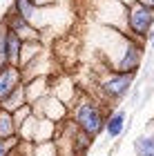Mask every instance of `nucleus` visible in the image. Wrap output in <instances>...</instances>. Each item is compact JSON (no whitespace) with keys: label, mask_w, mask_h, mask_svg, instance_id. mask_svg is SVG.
<instances>
[{"label":"nucleus","mask_w":154,"mask_h":156,"mask_svg":"<svg viewBox=\"0 0 154 156\" xmlns=\"http://www.w3.org/2000/svg\"><path fill=\"white\" fill-rule=\"evenodd\" d=\"M18 136V125L13 118V112L0 107V138H13Z\"/></svg>","instance_id":"12"},{"label":"nucleus","mask_w":154,"mask_h":156,"mask_svg":"<svg viewBox=\"0 0 154 156\" xmlns=\"http://www.w3.org/2000/svg\"><path fill=\"white\" fill-rule=\"evenodd\" d=\"M141 58H143L141 45L134 42V40H127V42H125L123 56H121L118 62H116V72H132V74H136L138 65H141Z\"/></svg>","instance_id":"7"},{"label":"nucleus","mask_w":154,"mask_h":156,"mask_svg":"<svg viewBox=\"0 0 154 156\" xmlns=\"http://www.w3.org/2000/svg\"><path fill=\"white\" fill-rule=\"evenodd\" d=\"M25 83V74L18 65H5L0 69V103L5 101L7 96H11V91H16L20 85Z\"/></svg>","instance_id":"6"},{"label":"nucleus","mask_w":154,"mask_h":156,"mask_svg":"<svg viewBox=\"0 0 154 156\" xmlns=\"http://www.w3.org/2000/svg\"><path fill=\"white\" fill-rule=\"evenodd\" d=\"M47 87H49V80L47 76H34L25 80V94H27V103H36L47 94Z\"/></svg>","instance_id":"8"},{"label":"nucleus","mask_w":154,"mask_h":156,"mask_svg":"<svg viewBox=\"0 0 154 156\" xmlns=\"http://www.w3.org/2000/svg\"><path fill=\"white\" fill-rule=\"evenodd\" d=\"M125 120H127V114H125L123 109L112 112V114L105 118V134H107L109 138H118L125 129Z\"/></svg>","instance_id":"11"},{"label":"nucleus","mask_w":154,"mask_h":156,"mask_svg":"<svg viewBox=\"0 0 154 156\" xmlns=\"http://www.w3.org/2000/svg\"><path fill=\"white\" fill-rule=\"evenodd\" d=\"M34 156H58L54 140H45V143H38V145H36V150H34Z\"/></svg>","instance_id":"16"},{"label":"nucleus","mask_w":154,"mask_h":156,"mask_svg":"<svg viewBox=\"0 0 154 156\" xmlns=\"http://www.w3.org/2000/svg\"><path fill=\"white\" fill-rule=\"evenodd\" d=\"M23 105H27V94H25V83L20 85L16 91H11V96H7L2 103H0V107L2 109H9V112H16L20 109Z\"/></svg>","instance_id":"13"},{"label":"nucleus","mask_w":154,"mask_h":156,"mask_svg":"<svg viewBox=\"0 0 154 156\" xmlns=\"http://www.w3.org/2000/svg\"><path fill=\"white\" fill-rule=\"evenodd\" d=\"M69 118L74 120L76 125L81 127L83 132H87L89 136H98L101 132H105V112L103 107L96 101H92V98L83 96L76 101V105L72 107V112H69Z\"/></svg>","instance_id":"1"},{"label":"nucleus","mask_w":154,"mask_h":156,"mask_svg":"<svg viewBox=\"0 0 154 156\" xmlns=\"http://www.w3.org/2000/svg\"><path fill=\"white\" fill-rule=\"evenodd\" d=\"M34 2H36L38 7H43V9H47V7H54L58 0H34Z\"/></svg>","instance_id":"18"},{"label":"nucleus","mask_w":154,"mask_h":156,"mask_svg":"<svg viewBox=\"0 0 154 156\" xmlns=\"http://www.w3.org/2000/svg\"><path fill=\"white\" fill-rule=\"evenodd\" d=\"M5 65H9V58H7V45H5V27L0 25V69Z\"/></svg>","instance_id":"17"},{"label":"nucleus","mask_w":154,"mask_h":156,"mask_svg":"<svg viewBox=\"0 0 154 156\" xmlns=\"http://www.w3.org/2000/svg\"><path fill=\"white\" fill-rule=\"evenodd\" d=\"M152 47H154V38H152Z\"/></svg>","instance_id":"20"},{"label":"nucleus","mask_w":154,"mask_h":156,"mask_svg":"<svg viewBox=\"0 0 154 156\" xmlns=\"http://www.w3.org/2000/svg\"><path fill=\"white\" fill-rule=\"evenodd\" d=\"M136 2H141V5H145V7H152V9H154V0H136Z\"/></svg>","instance_id":"19"},{"label":"nucleus","mask_w":154,"mask_h":156,"mask_svg":"<svg viewBox=\"0 0 154 156\" xmlns=\"http://www.w3.org/2000/svg\"><path fill=\"white\" fill-rule=\"evenodd\" d=\"M134 76L136 74H132V72H114L109 78H105L101 83V91L109 101H118V98H123L130 91L132 83H134Z\"/></svg>","instance_id":"5"},{"label":"nucleus","mask_w":154,"mask_h":156,"mask_svg":"<svg viewBox=\"0 0 154 156\" xmlns=\"http://www.w3.org/2000/svg\"><path fill=\"white\" fill-rule=\"evenodd\" d=\"M0 23H2L7 29L16 31L25 42H27V40H43V29H40V27H36L34 23H29L27 18H23L20 13H16L11 7L5 11V16H2V20H0Z\"/></svg>","instance_id":"3"},{"label":"nucleus","mask_w":154,"mask_h":156,"mask_svg":"<svg viewBox=\"0 0 154 156\" xmlns=\"http://www.w3.org/2000/svg\"><path fill=\"white\" fill-rule=\"evenodd\" d=\"M136 156H154V134H141L134 140Z\"/></svg>","instance_id":"14"},{"label":"nucleus","mask_w":154,"mask_h":156,"mask_svg":"<svg viewBox=\"0 0 154 156\" xmlns=\"http://www.w3.org/2000/svg\"><path fill=\"white\" fill-rule=\"evenodd\" d=\"M2 25V23H0ZM5 27V25H2ZM23 38L18 36L16 31H11V29H7L5 27V45H7V58H9L11 65H18L20 67V54H23Z\"/></svg>","instance_id":"9"},{"label":"nucleus","mask_w":154,"mask_h":156,"mask_svg":"<svg viewBox=\"0 0 154 156\" xmlns=\"http://www.w3.org/2000/svg\"><path fill=\"white\" fill-rule=\"evenodd\" d=\"M11 9L38 27V16L43 11V7H38L34 0H11Z\"/></svg>","instance_id":"10"},{"label":"nucleus","mask_w":154,"mask_h":156,"mask_svg":"<svg viewBox=\"0 0 154 156\" xmlns=\"http://www.w3.org/2000/svg\"><path fill=\"white\" fill-rule=\"evenodd\" d=\"M154 27V9L145 7L141 2H132L127 7V29L132 36L136 38H145Z\"/></svg>","instance_id":"2"},{"label":"nucleus","mask_w":154,"mask_h":156,"mask_svg":"<svg viewBox=\"0 0 154 156\" xmlns=\"http://www.w3.org/2000/svg\"><path fill=\"white\" fill-rule=\"evenodd\" d=\"M20 145V138L13 136V138H0V156H11L16 152V147Z\"/></svg>","instance_id":"15"},{"label":"nucleus","mask_w":154,"mask_h":156,"mask_svg":"<svg viewBox=\"0 0 154 156\" xmlns=\"http://www.w3.org/2000/svg\"><path fill=\"white\" fill-rule=\"evenodd\" d=\"M34 112H36L38 116H45L54 120V123H63L67 116H69V109L67 105L63 103L60 96H54V94H45L40 101L34 103Z\"/></svg>","instance_id":"4"}]
</instances>
